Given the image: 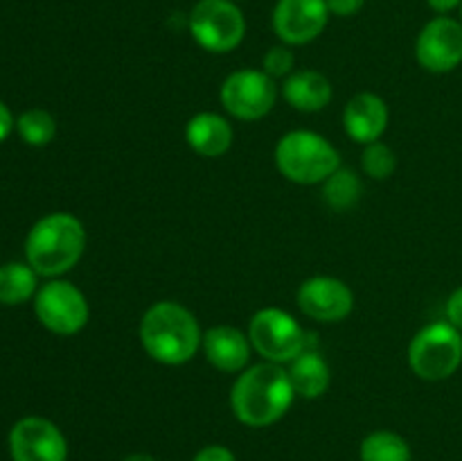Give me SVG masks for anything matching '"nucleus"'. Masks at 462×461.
I'll use <instances>...</instances> for the list:
<instances>
[{
  "instance_id": "nucleus-18",
  "label": "nucleus",
  "mask_w": 462,
  "mask_h": 461,
  "mask_svg": "<svg viewBox=\"0 0 462 461\" xmlns=\"http://www.w3.org/2000/svg\"><path fill=\"white\" fill-rule=\"evenodd\" d=\"M289 380L296 396L314 400L320 398L329 387V366L319 351L305 348L296 360L289 362Z\"/></svg>"
},
{
  "instance_id": "nucleus-23",
  "label": "nucleus",
  "mask_w": 462,
  "mask_h": 461,
  "mask_svg": "<svg viewBox=\"0 0 462 461\" xmlns=\"http://www.w3.org/2000/svg\"><path fill=\"white\" fill-rule=\"evenodd\" d=\"M361 167H364V172L370 176V179L386 181L388 176L395 172L397 156L386 143L374 140V143L365 145L364 156H361Z\"/></svg>"
},
{
  "instance_id": "nucleus-19",
  "label": "nucleus",
  "mask_w": 462,
  "mask_h": 461,
  "mask_svg": "<svg viewBox=\"0 0 462 461\" xmlns=\"http://www.w3.org/2000/svg\"><path fill=\"white\" fill-rule=\"evenodd\" d=\"M361 461H413V452L404 437L391 429H377L370 432L361 441L359 447Z\"/></svg>"
},
{
  "instance_id": "nucleus-32",
  "label": "nucleus",
  "mask_w": 462,
  "mask_h": 461,
  "mask_svg": "<svg viewBox=\"0 0 462 461\" xmlns=\"http://www.w3.org/2000/svg\"><path fill=\"white\" fill-rule=\"evenodd\" d=\"M235 3H237V0H235Z\"/></svg>"
},
{
  "instance_id": "nucleus-5",
  "label": "nucleus",
  "mask_w": 462,
  "mask_h": 461,
  "mask_svg": "<svg viewBox=\"0 0 462 461\" xmlns=\"http://www.w3.org/2000/svg\"><path fill=\"white\" fill-rule=\"evenodd\" d=\"M462 364V334L449 321H436L420 330L409 343V366L420 380L440 382Z\"/></svg>"
},
{
  "instance_id": "nucleus-22",
  "label": "nucleus",
  "mask_w": 462,
  "mask_h": 461,
  "mask_svg": "<svg viewBox=\"0 0 462 461\" xmlns=\"http://www.w3.org/2000/svg\"><path fill=\"white\" fill-rule=\"evenodd\" d=\"M16 129L27 145L43 147V145L52 143L54 134H57V122L43 108H30L16 120Z\"/></svg>"
},
{
  "instance_id": "nucleus-4",
  "label": "nucleus",
  "mask_w": 462,
  "mask_h": 461,
  "mask_svg": "<svg viewBox=\"0 0 462 461\" xmlns=\"http://www.w3.org/2000/svg\"><path fill=\"white\" fill-rule=\"evenodd\" d=\"M275 165L280 174L298 185L325 183L341 167V154L325 136L296 129L275 145Z\"/></svg>"
},
{
  "instance_id": "nucleus-9",
  "label": "nucleus",
  "mask_w": 462,
  "mask_h": 461,
  "mask_svg": "<svg viewBox=\"0 0 462 461\" xmlns=\"http://www.w3.org/2000/svg\"><path fill=\"white\" fill-rule=\"evenodd\" d=\"M34 312L54 334H75L88 324V301L84 292L68 280H50L36 292Z\"/></svg>"
},
{
  "instance_id": "nucleus-12",
  "label": "nucleus",
  "mask_w": 462,
  "mask_h": 461,
  "mask_svg": "<svg viewBox=\"0 0 462 461\" xmlns=\"http://www.w3.org/2000/svg\"><path fill=\"white\" fill-rule=\"evenodd\" d=\"M329 16L325 0H278L271 23L284 45H305L323 34Z\"/></svg>"
},
{
  "instance_id": "nucleus-6",
  "label": "nucleus",
  "mask_w": 462,
  "mask_h": 461,
  "mask_svg": "<svg viewBox=\"0 0 462 461\" xmlns=\"http://www.w3.org/2000/svg\"><path fill=\"white\" fill-rule=\"evenodd\" d=\"M192 39L215 54L237 48L246 34V18L235 0H199L188 16Z\"/></svg>"
},
{
  "instance_id": "nucleus-2",
  "label": "nucleus",
  "mask_w": 462,
  "mask_h": 461,
  "mask_svg": "<svg viewBox=\"0 0 462 461\" xmlns=\"http://www.w3.org/2000/svg\"><path fill=\"white\" fill-rule=\"evenodd\" d=\"M203 334L192 312L176 301H158L140 321V343L165 366L188 364L201 348Z\"/></svg>"
},
{
  "instance_id": "nucleus-27",
  "label": "nucleus",
  "mask_w": 462,
  "mask_h": 461,
  "mask_svg": "<svg viewBox=\"0 0 462 461\" xmlns=\"http://www.w3.org/2000/svg\"><path fill=\"white\" fill-rule=\"evenodd\" d=\"M447 319H449L451 325L462 330V287L456 289L449 301H447Z\"/></svg>"
},
{
  "instance_id": "nucleus-17",
  "label": "nucleus",
  "mask_w": 462,
  "mask_h": 461,
  "mask_svg": "<svg viewBox=\"0 0 462 461\" xmlns=\"http://www.w3.org/2000/svg\"><path fill=\"white\" fill-rule=\"evenodd\" d=\"M282 95L296 111L316 113L332 102V84L323 72L305 68L284 77Z\"/></svg>"
},
{
  "instance_id": "nucleus-21",
  "label": "nucleus",
  "mask_w": 462,
  "mask_h": 461,
  "mask_svg": "<svg viewBox=\"0 0 462 461\" xmlns=\"http://www.w3.org/2000/svg\"><path fill=\"white\" fill-rule=\"evenodd\" d=\"M361 193H364V183L359 181L356 172L343 165L323 183V197L334 211H350L361 199Z\"/></svg>"
},
{
  "instance_id": "nucleus-16",
  "label": "nucleus",
  "mask_w": 462,
  "mask_h": 461,
  "mask_svg": "<svg viewBox=\"0 0 462 461\" xmlns=\"http://www.w3.org/2000/svg\"><path fill=\"white\" fill-rule=\"evenodd\" d=\"M233 127L224 116L212 111H201L192 116L185 127V140L189 149L199 156L219 158L233 147Z\"/></svg>"
},
{
  "instance_id": "nucleus-8",
  "label": "nucleus",
  "mask_w": 462,
  "mask_h": 461,
  "mask_svg": "<svg viewBox=\"0 0 462 461\" xmlns=\"http://www.w3.org/2000/svg\"><path fill=\"white\" fill-rule=\"evenodd\" d=\"M275 99L278 86L264 71L242 68L230 72L221 84V104L237 120H262L275 107Z\"/></svg>"
},
{
  "instance_id": "nucleus-15",
  "label": "nucleus",
  "mask_w": 462,
  "mask_h": 461,
  "mask_svg": "<svg viewBox=\"0 0 462 461\" xmlns=\"http://www.w3.org/2000/svg\"><path fill=\"white\" fill-rule=\"evenodd\" d=\"M201 346L206 353V360L224 373H237V371L246 369L253 348L248 334L233 328V325L210 328L203 334Z\"/></svg>"
},
{
  "instance_id": "nucleus-26",
  "label": "nucleus",
  "mask_w": 462,
  "mask_h": 461,
  "mask_svg": "<svg viewBox=\"0 0 462 461\" xmlns=\"http://www.w3.org/2000/svg\"><path fill=\"white\" fill-rule=\"evenodd\" d=\"M325 3H328L329 14L341 18H350L364 9L365 0H325Z\"/></svg>"
},
{
  "instance_id": "nucleus-28",
  "label": "nucleus",
  "mask_w": 462,
  "mask_h": 461,
  "mask_svg": "<svg viewBox=\"0 0 462 461\" xmlns=\"http://www.w3.org/2000/svg\"><path fill=\"white\" fill-rule=\"evenodd\" d=\"M427 5L433 9V12H438L440 16H445V14L454 12L456 7H460L462 0H427Z\"/></svg>"
},
{
  "instance_id": "nucleus-29",
  "label": "nucleus",
  "mask_w": 462,
  "mask_h": 461,
  "mask_svg": "<svg viewBox=\"0 0 462 461\" xmlns=\"http://www.w3.org/2000/svg\"><path fill=\"white\" fill-rule=\"evenodd\" d=\"M12 127H14L12 113H9V108L5 107L3 102H0V143H3V140L7 138L9 131H12Z\"/></svg>"
},
{
  "instance_id": "nucleus-7",
  "label": "nucleus",
  "mask_w": 462,
  "mask_h": 461,
  "mask_svg": "<svg viewBox=\"0 0 462 461\" xmlns=\"http://www.w3.org/2000/svg\"><path fill=\"white\" fill-rule=\"evenodd\" d=\"M251 346L273 364H289L307 348V334L302 325L280 307H262L248 324Z\"/></svg>"
},
{
  "instance_id": "nucleus-30",
  "label": "nucleus",
  "mask_w": 462,
  "mask_h": 461,
  "mask_svg": "<svg viewBox=\"0 0 462 461\" xmlns=\"http://www.w3.org/2000/svg\"><path fill=\"white\" fill-rule=\"evenodd\" d=\"M125 461H156V459H153V456L149 455V452H134V455L126 456Z\"/></svg>"
},
{
  "instance_id": "nucleus-25",
  "label": "nucleus",
  "mask_w": 462,
  "mask_h": 461,
  "mask_svg": "<svg viewBox=\"0 0 462 461\" xmlns=\"http://www.w3.org/2000/svg\"><path fill=\"white\" fill-rule=\"evenodd\" d=\"M192 461H237V456H235V452L230 450V447L212 443V446L201 447V450L194 455Z\"/></svg>"
},
{
  "instance_id": "nucleus-24",
  "label": "nucleus",
  "mask_w": 462,
  "mask_h": 461,
  "mask_svg": "<svg viewBox=\"0 0 462 461\" xmlns=\"http://www.w3.org/2000/svg\"><path fill=\"white\" fill-rule=\"evenodd\" d=\"M293 63H296V57L289 50V45H273L262 57V71L273 80L275 77H289L293 72Z\"/></svg>"
},
{
  "instance_id": "nucleus-20",
  "label": "nucleus",
  "mask_w": 462,
  "mask_h": 461,
  "mask_svg": "<svg viewBox=\"0 0 462 461\" xmlns=\"http://www.w3.org/2000/svg\"><path fill=\"white\" fill-rule=\"evenodd\" d=\"M36 271L23 262H7L0 267V303L5 306H18L27 298L34 296L36 289Z\"/></svg>"
},
{
  "instance_id": "nucleus-13",
  "label": "nucleus",
  "mask_w": 462,
  "mask_h": 461,
  "mask_svg": "<svg viewBox=\"0 0 462 461\" xmlns=\"http://www.w3.org/2000/svg\"><path fill=\"white\" fill-rule=\"evenodd\" d=\"M298 307L310 319L334 324L343 321L355 307V294L334 276H314L298 287Z\"/></svg>"
},
{
  "instance_id": "nucleus-11",
  "label": "nucleus",
  "mask_w": 462,
  "mask_h": 461,
  "mask_svg": "<svg viewBox=\"0 0 462 461\" xmlns=\"http://www.w3.org/2000/svg\"><path fill=\"white\" fill-rule=\"evenodd\" d=\"M14 461H66L68 443L61 429L43 416H25L9 432Z\"/></svg>"
},
{
  "instance_id": "nucleus-31",
  "label": "nucleus",
  "mask_w": 462,
  "mask_h": 461,
  "mask_svg": "<svg viewBox=\"0 0 462 461\" xmlns=\"http://www.w3.org/2000/svg\"><path fill=\"white\" fill-rule=\"evenodd\" d=\"M460 23H462V5H460Z\"/></svg>"
},
{
  "instance_id": "nucleus-10",
  "label": "nucleus",
  "mask_w": 462,
  "mask_h": 461,
  "mask_svg": "<svg viewBox=\"0 0 462 461\" xmlns=\"http://www.w3.org/2000/svg\"><path fill=\"white\" fill-rule=\"evenodd\" d=\"M418 63L429 72H451L462 63V23L438 16L420 30L415 41Z\"/></svg>"
},
{
  "instance_id": "nucleus-1",
  "label": "nucleus",
  "mask_w": 462,
  "mask_h": 461,
  "mask_svg": "<svg viewBox=\"0 0 462 461\" xmlns=\"http://www.w3.org/2000/svg\"><path fill=\"white\" fill-rule=\"evenodd\" d=\"M293 384L287 369L273 362L248 366L230 389V407L239 423L248 428H269L278 423L293 405Z\"/></svg>"
},
{
  "instance_id": "nucleus-14",
  "label": "nucleus",
  "mask_w": 462,
  "mask_h": 461,
  "mask_svg": "<svg viewBox=\"0 0 462 461\" xmlns=\"http://www.w3.org/2000/svg\"><path fill=\"white\" fill-rule=\"evenodd\" d=\"M343 127L355 143L368 145L383 136L388 127V107L374 93H356L343 111Z\"/></svg>"
},
{
  "instance_id": "nucleus-3",
  "label": "nucleus",
  "mask_w": 462,
  "mask_h": 461,
  "mask_svg": "<svg viewBox=\"0 0 462 461\" xmlns=\"http://www.w3.org/2000/svg\"><path fill=\"white\" fill-rule=\"evenodd\" d=\"M86 249L84 224L70 212H52L32 226L25 240L27 265L39 276H61L79 262Z\"/></svg>"
}]
</instances>
